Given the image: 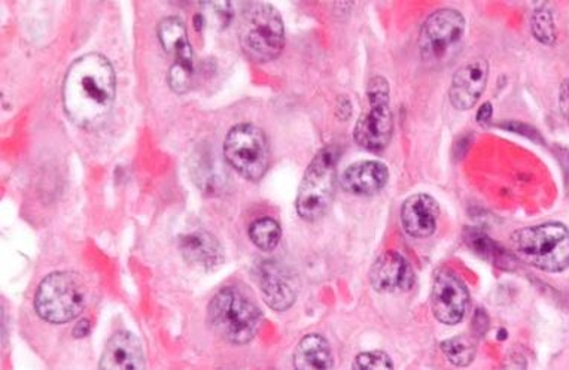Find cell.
Returning <instances> with one entry per match:
<instances>
[{
  "label": "cell",
  "instance_id": "cell-27",
  "mask_svg": "<svg viewBox=\"0 0 569 370\" xmlns=\"http://www.w3.org/2000/svg\"><path fill=\"white\" fill-rule=\"evenodd\" d=\"M492 115H494V109H492V103H483L482 108L477 112V121L483 126L492 120Z\"/></svg>",
  "mask_w": 569,
  "mask_h": 370
},
{
  "label": "cell",
  "instance_id": "cell-29",
  "mask_svg": "<svg viewBox=\"0 0 569 370\" xmlns=\"http://www.w3.org/2000/svg\"><path fill=\"white\" fill-rule=\"evenodd\" d=\"M90 332V324H88L87 320H82L81 323H78V326L75 327V336L81 338V336L87 335Z\"/></svg>",
  "mask_w": 569,
  "mask_h": 370
},
{
  "label": "cell",
  "instance_id": "cell-24",
  "mask_svg": "<svg viewBox=\"0 0 569 370\" xmlns=\"http://www.w3.org/2000/svg\"><path fill=\"white\" fill-rule=\"evenodd\" d=\"M352 370H394V363L383 351H367L355 357Z\"/></svg>",
  "mask_w": 569,
  "mask_h": 370
},
{
  "label": "cell",
  "instance_id": "cell-28",
  "mask_svg": "<svg viewBox=\"0 0 569 370\" xmlns=\"http://www.w3.org/2000/svg\"><path fill=\"white\" fill-rule=\"evenodd\" d=\"M501 370H526L525 359H522V357H511Z\"/></svg>",
  "mask_w": 569,
  "mask_h": 370
},
{
  "label": "cell",
  "instance_id": "cell-18",
  "mask_svg": "<svg viewBox=\"0 0 569 370\" xmlns=\"http://www.w3.org/2000/svg\"><path fill=\"white\" fill-rule=\"evenodd\" d=\"M295 370H334L333 353L324 336H304L294 353Z\"/></svg>",
  "mask_w": 569,
  "mask_h": 370
},
{
  "label": "cell",
  "instance_id": "cell-1",
  "mask_svg": "<svg viewBox=\"0 0 569 370\" xmlns=\"http://www.w3.org/2000/svg\"><path fill=\"white\" fill-rule=\"evenodd\" d=\"M115 72L102 54L90 53L72 63L63 84L65 111L79 127L102 123L114 105Z\"/></svg>",
  "mask_w": 569,
  "mask_h": 370
},
{
  "label": "cell",
  "instance_id": "cell-23",
  "mask_svg": "<svg viewBox=\"0 0 569 370\" xmlns=\"http://www.w3.org/2000/svg\"><path fill=\"white\" fill-rule=\"evenodd\" d=\"M468 244L473 248L474 253L482 256L483 259L495 263L497 266H502L505 263V253L501 247H498L491 238L482 235V233L471 232L468 235Z\"/></svg>",
  "mask_w": 569,
  "mask_h": 370
},
{
  "label": "cell",
  "instance_id": "cell-26",
  "mask_svg": "<svg viewBox=\"0 0 569 370\" xmlns=\"http://www.w3.org/2000/svg\"><path fill=\"white\" fill-rule=\"evenodd\" d=\"M559 106H561L562 114L569 121V78L562 83L561 92H559Z\"/></svg>",
  "mask_w": 569,
  "mask_h": 370
},
{
  "label": "cell",
  "instance_id": "cell-15",
  "mask_svg": "<svg viewBox=\"0 0 569 370\" xmlns=\"http://www.w3.org/2000/svg\"><path fill=\"white\" fill-rule=\"evenodd\" d=\"M145 357L141 341L133 333H115L100 359L99 370H143Z\"/></svg>",
  "mask_w": 569,
  "mask_h": 370
},
{
  "label": "cell",
  "instance_id": "cell-9",
  "mask_svg": "<svg viewBox=\"0 0 569 370\" xmlns=\"http://www.w3.org/2000/svg\"><path fill=\"white\" fill-rule=\"evenodd\" d=\"M465 35V18L456 9L432 12L422 26L419 50L428 65H438L455 56Z\"/></svg>",
  "mask_w": 569,
  "mask_h": 370
},
{
  "label": "cell",
  "instance_id": "cell-5",
  "mask_svg": "<svg viewBox=\"0 0 569 370\" xmlns=\"http://www.w3.org/2000/svg\"><path fill=\"white\" fill-rule=\"evenodd\" d=\"M339 159V148L325 147L307 168L295 200V208L303 220H319L330 208L336 190Z\"/></svg>",
  "mask_w": 569,
  "mask_h": 370
},
{
  "label": "cell",
  "instance_id": "cell-20",
  "mask_svg": "<svg viewBox=\"0 0 569 370\" xmlns=\"http://www.w3.org/2000/svg\"><path fill=\"white\" fill-rule=\"evenodd\" d=\"M281 226L272 218H260L249 227V238L260 250L272 251L281 242Z\"/></svg>",
  "mask_w": 569,
  "mask_h": 370
},
{
  "label": "cell",
  "instance_id": "cell-13",
  "mask_svg": "<svg viewBox=\"0 0 569 370\" xmlns=\"http://www.w3.org/2000/svg\"><path fill=\"white\" fill-rule=\"evenodd\" d=\"M258 284H260L261 293H263L264 302L275 309L282 312L291 308L297 299V290H295L294 282L289 277L284 266L278 262L260 263L257 271Z\"/></svg>",
  "mask_w": 569,
  "mask_h": 370
},
{
  "label": "cell",
  "instance_id": "cell-10",
  "mask_svg": "<svg viewBox=\"0 0 569 370\" xmlns=\"http://www.w3.org/2000/svg\"><path fill=\"white\" fill-rule=\"evenodd\" d=\"M470 308V294L458 275L441 271L435 275L431 291V311L435 320L446 326H456L464 320Z\"/></svg>",
  "mask_w": 569,
  "mask_h": 370
},
{
  "label": "cell",
  "instance_id": "cell-14",
  "mask_svg": "<svg viewBox=\"0 0 569 370\" xmlns=\"http://www.w3.org/2000/svg\"><path fill=\"white\" fill-rule=\"evenodd\" d=\"M440 208L425 193L413 194L401 206V223L412 238L427 239L437 230Z\"/></svg>",
  "mask_w": 569,
  "mask_h": 370
},
{
  "label": "cell",
  "instance_id": "cell-12",
  "mask_svg": "<svg viewBox=\"0 0 569 370\" xmlns=\"http://www.w3.org/2000/svg\"><path fill=\"white\" fill-rule=\"evenodd\" d=\"M371 287L377 293H397L412 290L415 274L412 266L401 254L385 251L377 257L370 269Z\"/></svg>",
  "mask_w": 569,
  "mask_h": 370
},
{
  "label": "cell",
  "instance_id": "cell-22",
  "mask_svg": "<svg viewBox=\"0 0 569 370\" xmlns=\"http://www.w3.org/2000/svg\"><path fill=\"white\" fill-rule=\"evenodd\" d=\"M532 35L544 45H552L556 41L555 23L552 12L547 8L535 9L531 20Z\"/></svg>",
  "mask_w": 569,
  "mask_h": 370
},
{
  "label": "cell",
  "instance_id": "cell-19",
  "mask_svg": "<svg viewBox=\"0 0 569 370\" xmlns=\"http://www.w3.org/2000/svg\"><path fill=\"white\" fill-rule=\"evenodd\" d=\"M181 251L188 263L199 268L212 269L222 262L218 241L206 232L182 236Z\"/></svg>",
  "mask_w": 569,
  "mask_h": 370
},
{
  "label": "cell",
  "instance_id": "cell-4",
  "mask_svg": "<svg viewBox=\"0 0 569 370\" xmlns=\"http://www.w3.org/2000/svg\"><path fill=\"white\" fill-rule=\"evenodd\" d=\"M208 314L215 332L234 345L248 344L260 326L257 305L236 287L219 290L209 305Z\"/></svg>",
  "mask_w": 569,
  "mask_h": 370
},
{
  "label": "cell",
  "instance_id": "cell-3",
  "mask_svg": "<svg viewBox=\"0 0 569 370\" xmlns=\"http://www.w3.org/2000/svg\"><path fill=\"white\" fill-rule=\"evenodd\" d=\"M239 39L246 56L254 62L275 60L285 45L284 23L278 9L270 3H246L240 17Z\"/></svg>",
  "mask_w": 569,
  "mask_h": 370
},
{
  "label": "cell",
  "instance_id": "cell-17",
  "mask_svg": "<svg viewBox=\"0 0 569 370\" xmlns=\"http://www.w3.org/2000/svg\"><path fill=\"white\" fill-rule=\"evenodd\" d=\"M158 36L164 50L175 57L173 65L193 71V50L184 23L176 17L164 18L158 26Z\"/></svg>",
  "mask_w": 569,
  "mask_h": 370
},
{
  "label": "cell",
  "instance_id": "cell-6",
  "mask_svg": "<svg viewBox=\"0 0 569 370\" xmlns=\"http://www.w3.org/2000/svg\"><path fill=\"white\" fill-rule=\"evenodd\" d=\"M84 305V284L71 272L48 275L36 291V312L48 323H68L81 314Z\"/></svg>",
  "mask_w": 569,
  "mask_h": 370
},
{
  "label": "cell",
  "instance_id": "cell-7",
  "mask_svg": "<svg viewBox=\"0 0 569 370\" xmlns=\"http://www.w3.org/2000/svg\"><path fill=\"white\" fill-rule=\"evenodd\" d=\"M383 77L371 78L367 87L368 109L356 121L354 139L359 147L373 153L385 150L392 138L391 96Z\"/></svg>",
  "mask_w": 569,
  "mask_h": 370
},
{
  "label": "cell",
  "instance_id": "cell-11",
  "mask_svg": "<svg viewBox=\"0 0 569 370\" xmlns=\"http://www.w3.org/2000/svg\"><path fill=\"white\" fill-rule=\"evenodd\" d=\"M489 63L485 57H476L456 71L450 86V103L458 111H467L479 102L488 84Z\"/></svg>",
  "mask_w": 569,
  "mask_h": 370
},
{
  "label": "cell",
  "instance_id": "cell-25",
  "mask_svg": "<svg viewBox=\"0 0 569 370\" xmlns=\"http://www.w3.org/2000/svg\"><path fill=\"white\" fill-rule=\"evenodd\" d=\"M191 75H193V71L173 65L169 74L170 87L178 93L187 92L191 83Z\"/></svg>",
  "mask_w": 569,
  "mask_h": 370
},
{
  "label": "cell",
  "instance_id": "cell-8",
  "mask_svg": "<svg viewBox=\"0 0 569 370\" xmlns=\"http://www.w3.org/2000/svg\"><path fill=\"white\" fill-rule=\"evenodd\" d=\"M227 162L249 181H258L269 168V142L254 124H239L228 132L224 142Z\"/></svg>",
  "mask_w": 569,
  "mask_h": 370
},
{
  "label": "cell",
  "instance_id": "cell-21",
  "mask_svg": "<svg viewBox=\"0 0 569 370\" xmlns=\"http://www.w3.org/2000/svg\"><path fill=\"white\" fill-rule=\"evenodd\" d=\"M440 347L447 360L459 368H467L476 359V347L470 339L464 338V336L446 339V341L441 342Z\"/></svg>",
  "mask_w": 569,
  "mask_h": 370
},
{
  "label": "cell",
  "instance_id": "cell-2",
  "mask_svg": "<svg viewBox=\"0 0 569 370\" xmlns=\"http://www.w3.org/2000/svg\"><path fill=\"white\" fill-rule=\"evenodd\" d=\"M511 250L517 259L541 271H565L569 268V229L546 223L516 230L511 235Z\"/></svg>",
  "mask_w": 569,
  "mask_h": 370
},
{
  "label": "cell",
  "instance_id": "cell-16",
  "mask_svg": "<svg viewBox=\"0 0 569 370\" xmlns=\"http://www.w3.org/2000/svg\"><path fill=\"white\" fill-rule=\"evenodd\" d=\"M389 171L383 163L376 160L358 162L343 172L340 184L348 193L356 196H373L385 188Z\"/></svg>",
  "mask_w": 569,
  "mask_h": 370
}]
</instances>
